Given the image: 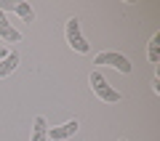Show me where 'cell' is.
Wrapping results in <instances>:
<instances>
[{
  "label": "cell",
  "mask_w": 160,
  "mask_h": 141,
  "mask_svg": "<svg viewBox=\"0 0 160 141\" xmlns=\"http://www.w3.org/2000/svg\"><path fill=\"white\" fill-rule=\"evenodd\" d=\"M88 83H91V88H93V93H96L102 101H120V90H115L112 85L107 83V80L102 77L99 72H91V77H88Z\"/></svg>",
  "instance_id": "1"
},
{
  "label": "cell",
  "mask_w": 160,
  "mask_h": 141,
  "mask_svg": "<svg viewBox=\"0 0 160 141\" xmlns=\"http://www.w3.org/2000/svg\"><path fill=\"white\" fill-rule=\"evenodd\" d=\"M93 64H104V67H115V69H120L123 75H128L133 69V64L128 61V56H123V53H118V51H104V53H99L96 59H93Z\"/></svg>",
  "instance_id": "2"
},
{
  "label": "cell",
  "mask_w": 160,
  "mask_h": 141,
  "mask_svg": "<svg viewBox=\"0 0 160 141\" xmlns=\"http://www.w3.org/2000/svg\"><path fill=\"white\" fill-rule=\"evenodd\" d=\"M67 43L69 48H75L78 53H88V43L86 37H83V32H80V22L78 19H67Z\"/></svg>",
  "instance_id": "3"
},
{
  "label": "cell",
  "mask_w": 160,
  "mask_h": 141,
  "mask_svg": "<svg viewBox=\"0 0 160 141\" xmlns=\"http://www.w3.org/2000/svg\"><path fill=\"white\" fill-rule=\"evenodd\" d=\"M0 11H3V13H6V11L19 13L27 24L35 22V11H32V6H29V3H11V0H0Z\"/></svg>",
  "instance_id": "4"
},
{
  "label": "cell",
  "mask_w": 160,
  "mask_h": 141,
  "mask_svg": "<svg viewBox=\"0 0 160 141\" xmlns=\"http://www.w3.org/2000/svg\"><path fill=\"white\" fill-rule=\"evenodd\" d=\"M78 120H69V123H64V125H59V128H48V139L51 141H64V139H69V136H75L78 133Z\"/></svg>",
  "instance_id": "5"
},
{
  "label": "cell",
  "mask_w": 160,
  "mask_h": 141,
  "mask_svg": "<svg viewBox=\"0 0 160 141\" xmlns=\"http://www.w3.org/2000/svg\"><path fill=\"white\" fill-rule=\"evenodd\" d=\"M0 37L8 40V43H22V32L13 29L11 24H8V19H6V13H3V11H0Z\"/></svg>",
  "instance_id": "6"
},
{
  "label": "cell",
  "mask_w": 160,
  "mask_h": 141,
  "mask_svg": "<svg viewBox=\"0 0 160 141\" xmlns=\"http://www.w3.org/2000/svg\"><path fill=\"white\" fill-rule=\"evenodd\" d=\"M29 141H48V123H46V117H35V123H32V139Z\"/></svg>",
  "instance_id": "7"
},
{
  "label": "cell",
  "mask_w": 160,
  "mask_h": 141,
  "mask_svg": "<svg viewBox=\"0 0 160 141\" xmlns=\"http://www.w3.org/2000/svg\"><path fill=\"white\" fill-rule=\"evenodd\" d=\"M19 61H22V56H19L16 51H11L6 59H0V77H6V75H11L13 69L19 67Z\"/></svg>",
  "instance_id": "8"
},
{
  "label": "cell",
  "mask_w": 160,
  "mask_h": 141,
  "mask_svg": "<svg viewBox=\"0 0 160 141\" xmlns=\"http://www.w3.org/2000/svg\"><path fill=\"white\" fill-rule=\"evenodd\" d=\"M147 53H149V61H152V64H158V61H160V32H155V35H152Z\"/></svg>",
  "instance_id": "9"
},
{
  "label": "cell",
  "mask_w": 160,
  "mask_h": 141,
  "mask_svg": "<svg viewBox=\"0 0 160 141\" xmlns=\"http://www.w3.org/2000/svg\"><path fill=\"white\" fill-rule=\"evenodd\" d=\"M152 90H155V93H160V80H158V77L152 80Z\"/></svg>",
  "instance_id": "10"
},
{
  "label": "cell",
  "mask_w": 160,
  "mask_h": 141,
  "mask_svg": "<svg viewBox=\"0 0 160 141\" xmlns=\"http://www.w3.org/2000/svg\"><path fill=\"white\" fill-rule=\"evenodd\" d=\"M8 56V51H6V48H0V59H6Z\"/></svg>",
  "instance_id": "11"
},
{
  "label": "cell",
  "mask_w": 160,
  "mask_h": 141,
  "mask_svg": "<svg viewBox=\"0 0 160 141\" xmlns=\"http://www.w3.org/2000/svg\"><path fill=\"white\" fill-rule=\"evenodd\" d=\"M120 141H126V139H120Z\"/></svg>",
  "instance_id": "12"
}]
</instances>
